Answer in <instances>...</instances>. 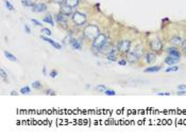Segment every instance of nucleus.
<instances>
[{
	"label": "nucleus",
	"mask_w": 186,
	"mask_h": 138,
	"mask_svg": "<svg viewBox=\"0 0 186 138\" xmlns=\"http://www.w3.org/2000/svg\"><path fill=\"white\" fill-rule=\"evenodd\" d=\"M84 35L89 39H95L100 34L99 28L95 25H88L84 28Z\"/></svg>",
	"instance_id": "obj_1"
},
{
	"label": "nucleus",
	"mask_w": 186,
	"mask_h": 138,
	"mask_svg": "<svg viewBox=\"0 0 186 138\" xmlns=\"http://www.w3.org/2000/svg\"><path fill=\"white\" fill-rule=\"evenodd\" d=\"M108 37L104 35V34H99L93 41V45H92V47L93 49H96V50H100L103 46H104L106 43H108Z\"/></svg>",
	"instance_id": "obj_2"
},
{
	"label": "nucleus",
	"mask_w": 186,
	"mask_h": 138,
	"mask_svg": "<svg viewBox=\"0 0 186 138\" xmlns=\"http://www.w3.org/2000/svg\"><path fill=\"white\" fill-rule=\"evenodd\" d=\"M71 17H73V21L77 26H82V25H84L85 21H86V16H85V14H83V13L81 12H78V11H77V12H73Z\"/></svg>",
	"instance_id": "obj_3"
},
{
	"label": "nucleus",
	"mask_w": 186,
	"mask_h": 138,
	"mask_svg": "<svg viewBox=\"0 0 186 138\" xmlns=\"http://www.w3.org/2000/svg\"><path fill=\"white\" fill-rule=\"evenodd\" d=\"M130 46H131V41H121L117 45V49H118L120 52L128 53L129 50H130Z\"/></svg>",
	"instance_id": "obj_4"
},
{
	"label": "nucleus",
	"mask_w": 186,
	"mask_h": 138,
	"mask_svg": "<svg viewBox=\"0 0 186 138\" xmlns=\"http://www.w3.org/2000/svg\"><path fill=\"white\" fill-rule=\"evenodd\" d=\"M32 12L36 13H44L47 11V6L45 3H35L34 6H32Z\"/></svg>",
	"instance_id": "obj_5"
},
{
	"label": "nucleus",
	"mask_w": 186,
	"mask_h": 138,
	"mask_svg": "<svg viewBox=\"0 0 186 138\" xmlns=\"http://www.w3.org/2000/svg\"><path fill=\"white\" fill-rule=\"evenodd\" d=\"M55 19L63 27H66V25H68V16L62 14V13H58V14L56 15V17H55Z\"/></svg>",
	"instance_id": "obj_6"
},
{
	"label": "nucleus",
	"mask_w": 186,
	"mask_h": 138,
	"mask_svg": "<svg viewBox=\"0 0 186 138\" xmlns=\"http://www.w3.org/2000/svg\"><path fill=\"white\" fill-rule=\"evenodd\" d=\"M60 13L62 14L66 15V16H70V15H73V8L69 6H67L65 3H63L61 6V10H60Z\"/></svg>",
	"instance_id": "obj_7"
},
{
	"label": "nucleus",
	"mask_w": 186,
	"mask_h": 138,
	"mask_svg": "<svg viewBox=\"0 0 186 138\" xmlns=\"http://www.w3.org/2000/svg\"><path fill=\"white\" fill-rule=\"evenodd\" d=\"M150 46H151L152 50L154 51H160L163 47V44H162V41H159V39H155V41H151L150 43Z\"/></svg>",
	"instance_id": "obj_8"
},
{
	"label": "nucleus",
	"mask_w": 186,
	"mask_h": 138,
	"mask_svg": "<svg viewBox=\"0 0 186 138\" xmlns=\"http://www.w3.org/2000/svg\"><path fill=\"white\" fill-rule=\"evenodd\" d=\"M167 52L169 53V55L175 56V57L180 59L181 53H180V51L178 50L177 48H175V47H169V48H167Z\"/></svg>",
	"instance_id": "obj_9"
},
{
	"label": "nucleus",
	"mask_w": 186,
	"mask_h": 138,
	"mask_svg": "<svg viewBox=\"0 0 186 138\" xmlns=\"http://www.w3.org/2000/svg\"><path fill=\"white\" fill-rule=\"evenodd\" d=\"M42 37V39H44V41H46L47 43H48V44H50V45H52L53 47L55 48V49H58V50H60V49H61L62 48V46L60 44H58V43H56V41H53V39H51V38H49V37H46V36H41Z\"/></svg>",
	"instance_id": "obj_10"
},
{
	"label": "nucleus",
	"mask_w": 186,
	"mask_h": 138,
	"mask_svg": "<svg viewBox=\"0 0 186 138\" xmlns=\"http://www.w3.org/2000/svg\"><path fill=\"white\" fill-rule=\"evenodd\" d=\"M127 59H128V61L130 63H134V62H137V61H138L140 55H138L137 53H135V51H134V52H128Z\"/></svg>",
	"instance_id": "obj_11"
},
{
	"label": "nucleus",
	"mask_w": 186,
	"mask_h": 138,
	"mask_svg": "<svg viewBox=\"0 0 186 138\" xmlns=\"http://www.w3.org/2000/svg\"><path fill=\"white\" fill-rule=\"evenodd\" d=\"M69 44L71 45V47H73L75 50H81V49H82V45H81V43L78 41V39L71 38V41H70Z\"/></svg>",
	"instance_id": "obj_12"
},
{
	"label": "nucleus",
	"mask_w": 186,
	"mask_h": 138,
	"mask_svg": "<svg viewBox=\"0 0 186 138\" xmlns=\"http://www.w3.org/2000/svg\"><path fill=\"white\" fill-rule=\"evenodd\" d=\"M179 61H180V59H178V57H175V56H171V55L165 59V63L168 65H175L177 64Z\"/></svg>",
	"instance_id": "obj_13"
},
{
	"label": "nucleus",
	"mask_w": 186,
	"mask_h": 138,
	"mask_svg": "<svg viewBox=\"0 0 186 138\" xmlns=\"http://www.w3.org/2000/svg\"><path fill=\"white\" fill-rule=\"evenodd\" d=\"M155 54L154 53H152V52H150V53H148L147 55H146V61H147V63L148 64H152V63H154V61H155Z\"/></svg>",
	"instance_id": "obj_14"
},
{
	"label": "nucleus",
	"mask_w": 186,
	"mask_h": 138,
	"mask_svg": "<svg viewBox=\"0 0 186 138\" xmlns=\"http://www.w3.org/2000/svg\"><path fill=\"white\" fill-rule=\"evenodd\" d=\"M79 2H80V0H65V4H67V6H71V8H75V6H77L79 4Z\"/></svg>",
	"instance_id": "obj_15"
},
{
	"label": "nucleus",
	"mask_w": 186,
	"mask_h": 138,
	"mask_svg": "<svg viewBox=\"0 0 186 138\" xmlns=\"http://www.w3.org/2000/svg\"><path fill=\"white\" fill-rule=\"evenodd\" d=\"M161 69H162V67H160V66H153V67H148L146 68L145 72H157V71H160Z\"/></svg>",
	"instance_id": "obj_16"
},
{
	"label": "nucleus",
	"mask_w": 186,
	"mask_h": 138,
	"mask_svg": "<svg viewBox=\"0 0 186 138\" xmlns=\"http://www.w3.org/2000/svg\"><path fill=\"white\" fill-rule=\"evenodd\" d=\"M170 43H171L172 45H175V46H179V45L182 44V39H181V37H179V36H175V37H172L171 39H170Z\"/></svg>",
	"instance_id": "obj_17"
},
{
	"label": "nucleus",
	"mask_w": 186,
	"mask_h": 138,
	"mask_svg": "<svg viewBox=\"0 0 186 138\" xmlns=\"http://www.w3.org/2000/svg\"><path fill=\"white\" fill-rule=\"evenodd\" d=\"M43 20H44L45 22H47V24L51 25V26H54V20L52 19V16H51V15H47V16H45Z\"/></svg>",
	"instance_id": "obj_18"
},
{
	"label": "nucleus",
	"mask_w": 186,
	"mask_h": 138,
	"mask_svg": "<svg viewBox=\"0 0 186 138\" xmlns=\"http://www.w3.org/2000/svg\"><path fill=\"white\" fill-rule=\"evenodd\" d=\"M4 55L6 56V59L10 60V61H12V62H16V61H17L16 56H14L12 53H10L9 51H4Z\"/></svg>",
	"instance_id": "obj_19"
},
{
	"label": "nucleus",
	"mask_w": 186,
	"mask_h": 138,
	"mask_svg": "<svg viewBox=\"0 0 186 138\" xmlns=\"http://www.w3.org/2000/svg\"><path fill=\"white\" fill-rule=\"evenodd\" d=\"M21 4L25 6H27V8H32L35 3H33L31 0H21Z\"/></svg>",
	"instance_id": "obj_20"
},
{
	"label": "nucleus",
	"mask_w": 186,
	"mask_h": 138,
	"mask_svg": "<svg viewBox=\"0 0 186 138\" xmlns=\"http://www.w3.org/2000/svg\"><path fill=\"white\" fill-rule=\"evenodd\" d=\"M30 92H31V89H30L29 86H25L20 89V94L23 95H29Z\"/></svg>",
	"instance_id": "obj_21"
},
{
	"label": "nucleus",
	"mask_w": 186,
	"mask_h": 138,
	"mask_svg": "<svg viewBox=\"0 0 186 138\" xmlns=\"http://www.w3.org/2000/svg\"><path fill=\"white\" fill-rule=\"evenodd\" d=\"M106 59H108V61H111V62H115V61H116V56H115L114 53H110V54L106 55Z\"/></svg>",
	"instance_id": "obj_22"
},
{
	"label": "nucleus",
	"mask_w": 186,
	"mask_h": 138,
	"mask_svg": "<svg viewBox=\"0 0 186 138\" xmlns=\"http://www.w3.org/2000/svg\"><path fill=\"white\" fill-rule=\"evenodd\" d=\"M32 87L34 88V89H39V88L42 87V84L38 81H34V82L32 83Z\"/></svg>",
	"instance_id": "obj_23"
},
{
	"label": "nucleus",
	"mask_w": 186,
	"mask_h": 138,
	"mask_svg": "<svg viewBox=\"0 0 186 138\" xmlns=\"http://www.w3.org/2000/svg\"><path fill=\"white\" fill-rule=\"evenodd\" d=\"M179 70V67L178 66H172V67H169L166 69V72H173V71Z\"/></svg>",
	"instance_id": "obj_24"
},
{
	"label": "nucleus",
	"mask_w": 186,
	"mask_h": 138,
	"mask_svg": "<svg viewBox=\"0 0 186 138\" xmlns=\"http://www.w3.org/2000/svg\"><path fill=\"white\" fill-rule=\"evenodd\" d=\"M104 94L106 95V96H115V95H116V92H115L113 89H105Z\"/></svg>",
	"instance_id": "obj_25"
},
{
	"label": "nucleus",
	"mask_w": 186,
	"mask_h": 138,
	"mask_svg": "<svg viewBox=\"0 0 186 138\" xmlns=\"http://www.w3.org/2000/svg\"><path fill=\"white\" fill-rule=\"evenodd\" d=\"M6 8H8V10H10V11H15L14 6H12V4L9 2V1H8V0H6Z\"/></svg>",
	"instance_id": "obj_26"
},
{
	"label": "nucleus",
	"mask_w": 186,
	"mask_h": 138,
	"mask_svg": "<svg viewBox=\"0 0 186 138\" xmlns=\"http://www.w3.org/2000/svg\"><path fill=\"white\" fill-rule=\"evenodd\" d=\"M95 89H96V90H98V91H105V89H106V88H105L104 85H98V86H96V87H95Z\"/></svg>",
	"instance_id": "obj_27"
},
{
	"label": "nucleus",
	"mask_w": 186,
	"mask_h": 138,
	"mask_svg": "<svg viewBox=\"0 0 186 138\" xmlns=\"http://www.w3.org/2000/svg\"><path fill=\"white\" fill-rule=\"evenodd\" d=\"M42 33H44L45 35H51V31L49 29H46V28L42 29Z\"/></svg>",
	"instance_id": "obj_28"
},
{
	"label": "nucleus",
	"mask_w": 186,
	"mask_h": 138,
	"mask_svg": "<svg viewBox=\"0 0 186 138\" xmlns=\"http://www.w3.org/2000/svg\"><path fill=\"white\" fill-rule=\"evenodd\" d=\"M0 74H1V78H2V79H6V76H8V74H6V71L3 70L2 68H1V69H0Z\"/></svg>",
	"instance_id": "obj_29"
},
{
	"label": "nucleus",
	"mask_w": 186,
	"mask_h": 138,
	"mask_svg": "<svg viewBox=\"0 0 186 138\" xmlns=\"http://www.w3.org/2000/svg\"><path fill=\"white\" fill-rule=\"evenodd\" d=\"M49 76H51V78H55V76H58V72H56L55 70H52V71H51V72L49 74Z\"/></svg>",
	"instance_id": "obj_30"
},
{
	"label": "nucleus",
	"mask_w": 186,
	"mask_h": 138,
	"mask_svg": "<svg viewBox=\"0 0 186 138\" xmlns=\"http://www.w3.org/2000/svg\"><path fill=\"white\" fill-rule=\"evenodd\" d=\"M182 50L186 53V39L184 41H182Z\"/></svg>",
	"instance_id": "obj_31"
},
{
	"label": "nucleus",
	"mask_w": 186,
	"mask_h": 138,
	"mask_svg": "<svg viewBox=\"0 0 186 138\" xmlns=\"http://www.w3.org/2000/svg\"><path fill=\"white\" fill-rule=\"evenodd\" d=\"M157 96H170V92H156Z\"/></svg>",
	"instance_id": "obj_32"
},
{
	"label": "nucleus",
	"mask_w": 186,
	"mask_h": 138,
	"mask_svg": "<svg viewBox=\"0 0 186 138\" xmlns=\"http://www.w3.org/2000/svg\"><path fill=\"white\" fill-rule=\"evenodd\" d=\"M51 1L54 3H60V4H63L65 2V0H51Z\"/></svg>",
	"instance_id": "obj_33"
},
{
	"label": "nucleus",
	"mask_w": 186,
	"mask_h": 138,
	"mask_svg": "<svg viewBox=\"0 0 186 138\" xmlns=\"http://www.w3.org/2000/svg\"><path fill=\"white\" fill-rule=\"evenodd\" d=\"M31 20H32V22L35 25V26H42L41 22H39V21H37L36 19H31Z\"/></svg>",
	"instance_id": "obj_34"
},
{
	"label": "nucleus",
	"mask_w": 186,
	"mask_h": 138,
	"mask_svg": "<svg viewBox=\"0 0 186 138\" xmlns=\"http://www.w3.org/2000/svg\"><path fill=\"white\" fill-rule=\"evenodd\" d=\"M118 64L121 65V66H125V65H127V62H125V60H120L119 62H118Z\"/></svg>",
	"instance_id": "obj_35"
},
{
	"label": "nucleus",
	"mask_w": 186,
	"mask_h": 138,
	"mask_svg": "<svg viewBox=\"0 0 186 138\" xmlns=\"http://www.w3.org/2000/svg\"><path fill=\"white\" fill-rule=\"evenodd\" d=\"M177 95H179V96H186V90L179 91V92H177Z\"/></svg>",
	"instance_id": "obj_36"
},
{
	"label": "nucleus",
	"mask_w": 186,
	"mask_h": 138,
	"mask_svg": "<svg viewBox=\"0 0 186 138\" xmlns=\"http://www.w3.org/2000/svg\"><path fill=\"white\" fill-rule=\"evenodd\" d=\"M25 30H26V32L28 33V34H30V33H31V31H30V29H29V27L27 26V25H25Z\"/></svg>",
	"instance_id": "obj_37"
},
{
	"label": "nucleus",
	"mask_w": 186,
	"mask_h": 138,
	"mask_svg": "<svg viewBox=\"0 0 186 138\" xmlns=\"http://www.w3.org/2000/svg\"><path fill=\"white\" fill-rule=\"evenodd\" d=\"M178 89H186V85H180L178 87Z\"/></svg>",
	"instance_id": "obj_38"
},
{
	"label": "nucleus",
	"mask_w": 186,
	"mask_h": 138,
	"mask_svg": "<svg viewBox=\"0 0 186 138\" xmlns=\"http://www.w3.org/2000/svg\"><path fill=\"white\" fill-rule=\"evenodd\" d=\"M11 95H12V96H15V95L17 96L18 92H16V91H15V90H12V91H11Z\"/></svg>",
	"instance_id": "obj_39"
},
{
	"label": "nucleus",
	"mask_w": 186,
	"mask_h": 138,
	"mask_svg": "<svg viewBox=\"0 0 186 138\" xmlns=\"http://www.w3.org/2000/svg\"><path fill=\"white\" fill-rule=\"evenodd\" d=\"M55 95L54 92H53V90H47V95Z\"/></svg>",
	"instance_id": "obj_40"
},
{
	"label": "nucleus",
	"mask_w": 186,
	"mask_h": 138,
	"mask_svg": "<svg viewBox=\"0 0 186 138\" xmlns=\"http://www.w3.org/2000/svg\"><path fill=\"white\" fill-rule=\"evenodd\" d=\"M43 71H44V74H46V67H44V70Z\"/></svg>",
	"instance_id": "obj_41"
}]
</instances>
